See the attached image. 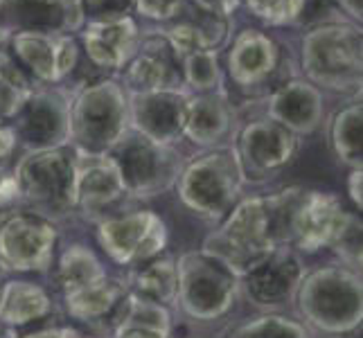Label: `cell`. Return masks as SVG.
<instances>
[{
    "label": "cell",
    "instance_id": "obj_14",
    "mask_svg": "<svg viewBox=\"0 0 363 338\" xmlns=\"http://www.w3.org/2000/svg\"><path fill=\"white\" fill-rule=\"evenodd\" d=\"M72 91L61 86H36L11 120L18 147L25 152H43L70 145Z\"/></svg>",
    "mask_w": 363,
    "mask_h": 338
},
{
    "label": "cell",
    "instance_id": "obj_27",
    "mask_svg": "<svg viewBox=\"0 0 363 338\" xmlns=\"http://www.w3.org/2000/svg\"><path fill=\"white\" fill-rule=\"evenodd\" d=\"M129 293L156 303L162 307H172L177 303V289H179V266L177 257L172 253H160L152 259L143 261L124 278Z\"/></svg>",
    "mask_w": 363,
    "mask_h": 338
},
{
    "label": "cell",
    "instance_id": "obj_21",
    "mask_svg": "<svg viewBox=\"0 0 363 338\" xmlns=\"http://www.w3.org/2000/svg\"><path fill=\"white\" fill-rule=\"evenodd\" d=\"M187 99L190 93L183 89L129 95L131 131L160 145H177L183 140Z\"/></svg>",
    "mask_w": 363,
    "mask_h": 338
},
{
    "label": "cell",
    "instance_id": "obj_42",
    "mask_svg": "<svg viewBox=\"0 0 363 338\" xmlns=\"http://www.w3.org/2000/svg\"><path fill=\"white\" fill-rule=\"evenodd\" d=\"M330 3L339 11H343L345 21L361 25V21H363V0H330Z\"/></svg>",
    "mask_w": 363,
    "mask_h": 338
},
{
    "label": "cell",
    "instance_id": "obj_39",
    "mask_svg": "<svg viewBox=\"0 0 363 338\" xmlns=\"http://www.w3.org/2000/svg\"><path fill=\"white\" fill-rule=\"evenodd\" d=\"M18 338H91V336L79 332L77 327H70V325H45V327L25 332Z\"/></svg>",
    "mask_w": 363,
    "mask_h": 338
},
{
    "label": "cell",
    "instance_id": "obj_29",
    "mask_svg": "<svg viewBox=\"0 0 363 338\" xmlns=\"http://www.w3.org/2000/svg\"><path fill=\"white\" fill-rule=\"evenodd\" d=\"M106 273L102 259L95 255V250L84 244H70L55 257L52 264V280L55 286L64 293L77 291L82 286H89L102 280Z\"/></svg>",
    "mask_w": 363,
    "mask_h": 338
},
{
    "label": "cell",
    "instance_id": "obj_9",
    "mask_svg": "<svg viewBox=\"0 0 363 338\" xmlns=\"http://www.w3.org/2000/svg\"><path fill=\"white\" fill-rule=\"evenodd\" d=\"M177 303L196 322H212L228 316L242 293L240 278L206 250H187L177 257Z\"/></svg>",
    "mask_w": 363,
    "mask_h": 338
},
{
    "label": "cell",
    "instance_id": "obj_4",
    "mask_svg": "<svg viewBox=\"0 0 363 338\" xmlns=\"http://www.w3.org/2000/svg\"><path fill=\"white\" fill-rule=\"evenodd\" d=\"M129 129V93L118 77H102L72 91L70 145L77 154L108 156Z\"/></svg>",
    "mask_w": 363,
    "mask_h": 338
},
{
    "label": "cell",
    "instance_id": "obj_45",
    "mask_svg": "<svg viewBox=\"0 0 363 338\" xmlns=\"http://www.w3.org/2000/svg\"><path fill=\"white\" fill-rule=\"evenodd\" d=\"M0 284H3V271H0Z\"/></svg>",
    "mask_w": 363,
    "mask_h": 338
},
{
    "label": "cell",
    "instance_id": "obj_3",
    "mask_svg": "<svg viewBox=\"0 0 363 338\" xmlns=\"http://www.w3.org/2000/svg\"><path fill=\"white\" fill-rule=\"evenodd\" d=\"M278 246L282 244L275 225L273 196L259 194L242 196L240 203L206 237L201 250L223 261L237 278H242Z\"/></svg>",
    "mask_w": 363,
    "mask_h": 338
},
{
    "label": "cell",
    "instance_id": "obj_1",
    "mask_svg": "<svg viewBox=\"0 0 363 338\" xmlns=\"http://www.w3.org/2000/svg\"><path fill=\"white\" fill-rule=\"evenodd\" d=\"M298 74L320 93L361 95L363 32L345 18H320L307 25L298 47Z\"/></svg>",
    "mask_w": 363,
    "mask_h": 338
},
{
    "label": "cell",
    "instance_id": "obj_28",
    "mask_svg": "<svg viewBox=\"0 0 363 338\" xmlns=\"http://www.w3.org/2000/svg\"><path fill=\"white\" fill-rule=\"evenodd\" d=\"M363 104L361 95H354L345 106L334 111L328 122V147L339 165L347 169H361L363 165Z\"/></svg>",
    "mask_w": 363,
    "mask_h": 338
},
{
    "label": "cell",
    "instance_id": "obj_32",
    "mask_svg": "<svg viewBox=\"0 0 363 338\" xmlns=\"http://www.w3.org/2000/svg\"><path fill=\"white\" fill-rule=\"evenodd\" d=\"M36 84L25 74L7 52V45L0 50V124H9L32 95Z\"/></svg>",
    "mask_w": 363,
    "mask_h": 338
},
{
    "label": "cell",
    "instance_id": "obj_2",
    "mask_svg": "<svg viewBox=\"0 0 363 338\" xmlns=\"http://www.w3.org/2000/svg\"><path fill=\"white\" fill-rule=\"evenodd\" d=\"M294 305L298 320L307 329L328 336H345L361 327L363 286L361 273L343 264H328L307 271Z\"/></svg>",
    "mask_w": 363,
    "mask_h": 338
},
{
    "label": "cell",
    "instance_id": "obj_13",
    "mask_svg": "<svg viewBox=\"0 0 363 338\" xmlns=\"http://www.w3.org/2000/svg\"><path fill=\"white\" fill-rule=\"evenodd\" d=\"M300 145L303 140L296 133L271 120L267 113L242 120L233 137V149L246 183H264L291 167L300 154Z\"/></svg>",
    "mask_w": 363,
    "mask_h": 338
},
{
    "label": "cell",
    "instance_id": "obj_11",
    "mask_svg": "<svg viewBox=\"0 0 363 338\" xmlns=\"http://www.w3.org/2000/svg\"><path fill=\"white\" fill-rule=\"evenodd\" d=\"M59 248L57 221L28 208L0 212V271L48 273Z\"/></svg>",
    "mask_w": 363,
    "mask_h": 338
},
{
    "label": "cell",
    "instance_id": "obj_20",
    "mask_svg": "<svg viewBox=\"0 0 363 338\" xmlns=\"http://www.w3.org/2000/svg\"><path fill=\"white\" fill-rule=\"evenodd\" d=\"M118 79L129 95L183 89L179 59L172 52L169 43L156 30H143V39L138 52L122 68ZM185 91V89H183Z\"/></svg>",
    "mask_w": 363,
    "mask_h": 338
},
{
    "label": "cell",
    "instance_id": "obj_19",
    "mask_svg": "<svg viewBox=\"0 0 363 338\" xmlns=\"http://www.w3.org/2000/svg\"><path fill=\"white\" fill-rule=\"evenodd\" d=\"M152 30H156L169 43L177 59H181L196 50H226L233 36V18L219 16L187 0L177 18L154 25Z\"/></svg>",
    "mask_w": 363,
    "mask_h": 338
},
{
    "label": "cell",
    "instance_id": "obj_38",
    "mask_svg": "<svg viewBox=\"0 0 363 338\" xmlns=\"http://www.w3.org/2000/svg\"><path fill=\"white\" fill-rule=\"evenodd\" d=\"M16 149H18V140L11 124H0V181L11 174Z\"/></svg>",
    "mask_w": 363,
    "mask_h": 338
},
{
    "label": "cell",
    "instance_id": "obj_6",
    "mask_svg": "<svg viewBox=\"0 0 363 338\" xmlns=\"http://www.w3.org/2000/svg\"><path fill=\"white\" fill-rule=\"evenodd\" d=\"M74 171L77 152L72 145L25 152L11 167L18 190V205L39 212L57 223L74 217Z\"/></svg>",
    "mask_w": 363,
    "mask_h": 338
},
{
    "label": "cell",
    "instance_id": "obj_25",
    "mask_svg": "<svg viewBox=\"0 0 363 338\" xmlns=\"http://www.w3.org/2000/svg\"><path fill=\"white\" fill-rule=\"evenodd\" d=\"M127 293V282L113 278V275H104L102 280L89 286L64 293L61 295V305H64V311L70 320L86 325L99 338H104Z\"/></svg>",
    "mask_w": 363,
    "mask_h": 338
},
{
    "label": "cell",
    "instance_id": "obj_23",
    "mask_svg": "<svg viewBox=\"0 0 363 338\" xmlns=\"http://www.w3.org/2000/svg\"><path fill=\"white\" fill-rule=\"evenodd\" d=\"M262 102H264L267 116L296 133L300 140L314 135L323 127L325 95L300 74L280 84Z\"/></svg>",
    "mask_w": 363,
    "mask_h": 338
},
{
    "label": "cell",
    "instance_id": "obj_18",
    "mask_svg": "<svg viewBox=\"0 0 363 338\" xmlns=\"http://www.w3.org/2000/svg\"><path fill=\"white\" fill-rule=\"evenodd\" d=\"M127 198L118 165L111 156L77 154L74 171V215L84 221H99Z\"/></svg>",
    "mask_w": 363,
    "mask_h": 338
},
{
    "label": "cell",
    "instance_id": "obj_24",
    "mask_svg": "<svg viewBox=\"0 0 363 338\" xmlns=\"http://www.w3.org/2000/svg\"><path fill=\"white\" fill-rule=\"evenodd\" d=\"M237 124H240V118H237V108L230 102L228 91L190 95L183 140L199 149L226 147L230 137H235Z\"/></svg>",
    "mask_w": 363,
    "mask_h": 338
},
{
    "label": "cell",
    "instance_id": "obj_26",
    "mask_svg": "<svg viewBox=\"0 0 363 338\" xmlns=\"http://www.w3.org/2000/svg\"><path fill=\"white\" fill-rule=\"evenodd\" d=\"M57 311V303L43 284L32 280H3L0 284V325L23 329L48 320Z\"/></svg>",
    "mask_w": 363,
    "mask_h": 338
},
{
    "label": "cell",
    "instance_id": "obj_30",
    "mask_svg": "<svg viewBox=\"0 0 363 338\" xmlns=\"http://www.w3.org/2000/svg\"><path fill=\"white\" fill-rule=\"evenodd\" d=\"M183 89L190 95L226 91V74H223L221 52L217 50H196L179 59Z\"/></svg>",
    "mask_w": 363,
    "mask_h": 338
},
{
    "label": "cell",
    "instance_id": "obj_40",
    "mask_svg": "<svg viewBox=\"0 0 363 338\" xmlns=\"http://www.w3.org/2000/svg\"><path fill=\"white\" fill-rule=\"evenodd\" d=\"M345 187H347V198L361 212V208H363V171L350 169L347 179H345Z\"/></svg>",
    "mask_w": 363,
    "mask_h": 338
},
{
    "label": "cell",
    "instance_id": "obj_41",
    "mask_svg": "<svg viewBox=\"0 0 363 338\" xmlns=\"http://www.w3.org/2000/svg\"><path fill=\"white\" fill-rule=\"evenodd\" d=\"M199 7H203L208 11H215L219 16H228L233 18V14L242 7V0H192Z\"/></svg>",
    "mask_w": 363,
    "mask_h": 338
},
{
    "label": "cell",
    "instance_id": "obj_22",
    "mask_svg": "<svg viewBox=\"0 0 363 338\" xmlns=\"http://www.w3.org/2000/svg\"><path fill=\"white\" fill-rule=\"evenodd\" d=\"M0 25L7 34H77L84 18L77 0H3Z\"/></svg>",
    "mask_w": 363,
    "mask_h": 338
},
{
    "label": "cell",
    "instance_id": "obj_37",
    "mask_svg": "<svg viewBox=\"0 0 363 338\" xmlns=\"http://www.w3.org/2000/svg\"><path fill=\"white\" fill-rule=\"evenodd\" d=\"M187 0H133V18L162 25L181 14Z\"/></svg>",
    "mask_w": 363,
    "mask_h": 338
},
{
    "label": "cell",
    "instance_id": "obj_44",
    "mask_svg": "<svg viewBox=\"0 0 363 338\" xmlns=\"http://www.w3.org/2000/svg\"><path fill=\"white\" fill-rule=\"evenodd\" d=\"M7 39H9V34L3 30V25H0V50H3L7 45Z\"/></svg>",
    "mask_w": 363,
    "mask_h": 338
},
{
    "label": "cell",
    "instance_id": "obj_36",
    "mask_svg": "<svg viewBox=\"0 0 363 338\" xmlns=\"http://www.w3.org/2000/svg\"><path fill=\"white\" fill-rule=\"evenodd\" d=\"M84 23L133 16V0H77Z\"/></svg>",
    "mask_w": 363,
    "mask_h": 338
},
{
    "label": "cell",
    "instance_id": "obj_43",
    "mask_svg": "<svg viewBox=\"0 0 363 338\" xmlns=\"http://www.w3.org/2000/svg\"><path fill=\"white\" fill-rule=\"evenodd\" d=\"M0 338H18V334L14 329L3 327V325H0Z\"/></svg>",
    "mask_w": 363,
    "mask_h": 338
},
{
    "label": "cell",
    "instance_id": "obj_46",
    "mask_svg": "<svg viewBox=\"0 0 363 338\" xmlns=\"http://www.w3.org/2000/svg\"><path fill=\"white\" fill-rule=\"evenodd\" d=\"M0 3H3V0H0Z\"/></svg>",
    "mask_w": 363,
    "mask_h": 338
},
{
    "label": "cell",
    "instance_id": "obj_31",
    "mask_svg": "<svg viewBox=\"0 0 363 338\" xmlns=\"http://www.w3.org/2000/svg\"><path fill=\"white\" fill-rule=\"evenodd\" d=\"M118 329H154L162 334H172V314L169 307L149 303L133 293H127L118 309V314L111 322V327L104 338H108Z\"/></svg>",
    "mask_w": 363,
    "mask_h": 338
},
{
    "label": "cell",
    "instance_id": "obj_16",
    "mask_svg": "<svg viewBox=\"0 0 363 338\" xmlns=\"http://www.w3.org/2000/svg\"><path fill=\"white\" fill-rule=\"evenodd\" d=\"M307 273L305 259L289 246H278L240 278L246 298L259 309H278L294 303Z\"/></svg>",
    "mask_w": 363,
    "mask_h": 338
},
{
    "label": "cell",
    "instance_id": "obj_15",
    "mask_svg": "<svg viewBox=\"0 0 363 338\" xmlns=\"http://www.w3.org/2000/svg\"><path fill=\"white\" fill-rule=\"evenodd\" d=\"M7 52L36 86H61L77 70L82 59L77 34H9Z\"/></svg>",
    "mask_w": 363,
    "mask_h": 338
},
{
    "label": "cell",
    "instance_id": "obj_12",
    "mask_svg": "<svg viewBox=\"0 0 363 338\" xmlns=\"http://www.w3.org/2000/svg\"><path fill=\"white\" fill-rule=\"evenodd\" d=\"M95 240L113 264L129 271L165 253L169 228L154 210H120L95 221Z\"/></svg>",
    "mask_w": 363,
    "mask_h": 338
},
{
    "label": "cell",
    "instance_id": "obj_5",
    "mask_svg": "<svg viewBox=\"0 0 363 338\" xmlns=\"http://www.w3.org/2000/svg\"><path fill=\"white\" fill-rule=\"evenodd\" d=\"M244 183L235 149L226 145L203 149V154L185 160L174 190L185 210H190L194 217L219 223L240 203Z\"/></svg>",
    "mask_w": 363,
    "mask_h": 338
},
{
    "label": "cell",
    "instance_id": "obj_17",
    "mask_svg": "<svg viewBox=\"0 0 363 338\" xmlns=\"http://www.w3.org/2000/svg\"><path fill=\"white\" fill-rule=\"evenodd\" d=\"M140 39L143 30L133 16L84 23V28L77 32L82 55L93 68L106 72V77H118L138 52Z\"/></svg>",
    "mask_w": 363,
    "mask_h": 338
},
{
    "label": "cell",
    "instance_id": "obj_33",
    "mask_svg": "<svg viewBox=\"0 0 363 338\" xmlns=\"http://www.w3.org/2000/svg\"><path fill=\"white\" fill-rule=\"evenodd\" d=\"M221 338H311V332L298 318L262 314L235 325Z\"/></svg>",
    "mask_w": 363,
    "mask_h": 338
},
{
    "label": "cell",
    "instance_id": "obj_10",
    "mask_svg": "<svg viewBox=\"0 0 363 338\" xmlns=\"http://www.w3.org/2000/svg\"><path fill=\"white\" fill-rule=\"evenodd\" d=\"M108 156L118 165L122 185L131 198H154L174 190L185 165L174 145L154 142L131 129Z\"/></svg>",
    "mask_w": 363,
    "mask_h": 338
},
{
    "label": "cell",
    "instance_id": "obj_34",
    "mask_svg": "<svg viewBox=\"0 0 363 338\" xmlns=\"http://www.w3.org/2000/svg\"><path fill=\"white\" fill-rule=\"evenodd\" d=\"M242 7L267 28H294L307 14L305 0H242Z\"/></svg>",
    "mask_w": 363,
    "mask_h": 338
},
{
    "label": "cell",
    "instance_id": "obj_8",
    "mask_svg": "<svg viewBox=\"0 0 363 338\" xmlns=\"http://www.w3.org/2000/svg\"><path fill=\"white\" fill-rule=\"evenodd\" d=\"M223 74L237 93L250 99H264L298 72H289L294 61L280 41L264 30L242 28L230 36L223 55Z\"/></svg>",
    "mask_w": 363,
    "mask_h": 338
},
{
    "label": "cell",
    "instance_id": "obj_7",
    "mask_svg": "<svg viewBox=\"0 0 363 338\" xmlns=\"http://www.w3.org/2000/svg\"><path fill=\"white\" fill-rule=\"evenodd\" d=\"M275 194L282 246L300 255H314L328 248L347 215V208L334 192L291 185Z\"/></svg>",
    "mask_w": 363,
    "mask_h": 338
},
{
    "label": "cell",
    "instance_id": "obj_35",
    "mask_svg": "<svg viewBox=\"0 0 363 338\" xmlns=\"http://www.w3.org/2000/svg\"><path fill=\"white\" fill-rule=\"evenodd\" d=\"M361 230L363 223L357 212L347 210V215L341 223V228L330 242V250L339 257V264L361 273Z\"/></svg>",
    "mask_w": 363,
    "mask_h": 338
}]
</instances>
